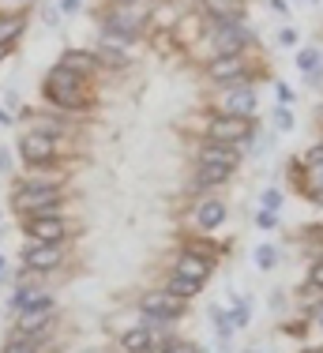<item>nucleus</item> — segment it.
<instances>
[{
	"label": "nucleus",
	"mask_w": 323,
	"mask_h": 353,
	"mask_svg": "<svg viewBox=\"0 0 323 353\" xmlns=\"http://www.w3.org/2000/svg\"><path fill=\"white\" fill-rule=\"evenodd\" d=\"M87 83L90 79H83V75L53 64V68L46 72V79H41V94H46V102L53 109H61L64 117H72V113L90 109V87Z\"/></svg>",
	"instance_id": "1"
},
{
	"label": "nucleus",
	"mask_w": 323,
	"mask_h": 353,
	"mask_svg": "<svg viewBox=\"0 0 323 353\" xmlns=\"http://www.w3.org/2000/svg\"><path fill=\"white\" fill-rule=\"evenodd\" d=\"M98 23H101V38L121 41V46H132V41H139L143 34H147L150 15L132 12V8H117V4H109L106 12L98 15Z\"/></svg>",
	"instance_id": "2"
},
{
	"label": "nucleus",
	"mask_w": 323,
	"mask_h": 353,
	"mask_svg": "<svg viewBox=\"0 0 323 353\" xmlns=\"http://www.w3.org/2000/svg\"><path fill=\"white\" fill-rule=\"evenodd\" d=\"M64 203V188H30V184H15L12 192V207L23 218H49V214H61Z\"/></svg>",
	"instance_id": "3"
},
{
	"label": "nucleus",
	"mask_w": 323,
	"mask_h": 353,
	"mask_svg": "<svg viewBox=\"0 0 323 353\" xmlns=\"http://www.w3.org/2000/svg\"><path fill=\"white\" fill-rule=\"evenodd\" d=\"M207 139L211 143H229V147H248V139H256V121L229 117V113H211Z\"/></svg>",
	"instance_id": "4"
},
{
	"label": "nucleus",
	"mask_w": 323,
	"mask_h": 353,
	"mask_svg": "<svg viewBox=\"0 0 323 353\" xmlns=\"http://www.w3.org/2000/svg\"><path fill=\"white\" fill-rule=\"evenodd\" d=\"M139 312H143V319H147V327L150 323H173V319H181L184 312H188V301L173 297L169 290H150V293L139 297Z\"/></svg>",
	"instance_id": "5"
},
{
	"label": "nucleus",
	"mask_w": 323,
	"mask_h": 353,
	"mask_svg": "<svg viewBox=\"0 0 323 353\" xmlns=\"http://www.w3.org/2000/svg\"><path fill=\"white\" fill-rule=\"evenodd\" d=\"M57 143L53 136H46V132H23L19 139V158L30 165V170H41V165H53L57 162Z\"/></svg>",
	"instance_id": "6"
},
{
	"label": "nucleus",
	"mask_w": 323,
	"mask_h": 353,
	"mask_svg": "<svg viewBox=\"0 0 323 353\" xmlns=\"http://www.w3.org/2000/svg\"><path fill=\"white\" fill-rule=\"evenodd\" d=\"M207 83H215V87H237V83H248V61L244 57H211L207 68Z\"/></svg>",
	"instance_id": "7"
},
{
	"label": "nucleus",
	"mask_w": 323,
	"mask_h": 353,
	"mask_svg": "<svg viewBox=\"0 0 323 353\" xmlns=\"http://www.w3.org/2000/svg\"><path fill=\"white\" fill-rule=\"evenodd\" d=\"M215 30V57H244L248 46L256 41V30L248 23H233V27H211Z\"/></svg>",
	"instance_id": "8"
},
{
	"label": "nucleus",
	"mask_w": 323,
	"mask_h": 353,
	"mask_svg": "<svg viewBox=\"0 0 323 353\" xmlns=\"http://www.w3.org/2000/svg\"><path fill=\"white\" fill-rule=\"evenodd\" d=\"M222 113L244 117V121H256V113H260L256 83H237V87H226L222 90Z\"/></svg>",
	"instance_id": "9"
},
{
	"label": "nucleus",
	"mask_w": 323,
	"mask_h": 353,
	"mask_svg": "<svg viewBox=\"0 0 323 353\" xmlns=\"http://www.w3.org/2000/svg\"><path fill=\"white\" fill-rule=\"evenodd\" d=\"M61 263H64V245H38V241H30V245L23 248V267L34 274L57 271Z\"/></svg>",
	"instance_id": "10"
},
{
	"label": "nucleus",
	"mask_w": 323,
	"mask_h": 353,
	"mask_svg": "<svg viewBox=\"0 0 323 353\" xmlns=\"http://www.w3.org/2000/svg\"><path fill=\"white\" fill-rule=\"evenodd\" d=\"M195 162H199V165H222V170L233 173L237 165H241V147L203 139V143H199V154H195Z\"/></svg>",
	"instance_id": "11"
},
{
	"label": "nucleus",
	"mask_w": 323,
	"mask_h": 353,
	"mask_svg": "<svg viewBox=\"0 0 323 353\" xmlns=\"http://www.w3.org/2000/svg\"><path fill=\"white\" fill-rule=\"evenodd\" d=\"M27 233H30V241H38V245H64V237H68V222H64L61 214L27 218Z\"/></svg>",
	"instance_id": "12"
},
{
	"label": "nucleus",
	"mask_w": 323,
	"mask_h": 353,
	"mask_svg": "<svg viewBox=\"0 0 323 353\" xmlns=\"http://www.w3.org/2000/svg\"><path fill=\"white\" fill-rule=\"evenodd\" d=\"M57 64L68 68V72H75V75H83V79H95V75L101 72V61L95 57V49H64Z\"/></svg>",
	"instance_id": "13"
},
{
	"label": "nucleus",
	"mask_w": 323,
	"mask_h": 353,
	"mask_svg": "<svg viewBox=\"0 0 323 353\" xmlns=\"http://www.w3.org/2000/svg\"><path fill=\"white\" fill-rule=\"evenodd\" d=\"M211 271H215V263H211V259H203V256H192V252H181V256H177V263H173V274H177V279H188V282H195V285L207 282Z\"/></svg>",
	"instance_id": "14"
},
{
	"label": "nucleus",
	"mask_w": 323,
	"mask_h": 353,
	"mask_svg": "<svg viewBox=\"0 0 323 353\" xmlns=\"http://www.w3.org/2000/svg\"><path fill=\"white\" fill-rule=\"evenodd\" d=\"M49 319H53V305H41V308H30V312H19V319H15V334L38 342V334L49 331Z\"/></svg>",
	"instance_id": "15"
},
{
	"label": "nucleus",
	"mask_w": 323,
	"mask_h": 353,
	"mask_svg": "<svg viewBox=\"0 0 323 353\" xmlns=\"http://www.w3.org/2000/svg\"><path fill=\"white\" fill-rule=\"evenodd\" d=\"M226 214H229V207L218 196H207V199H199V203H195V225H199L203 233L218 230V225L226 222Z\"/></svg>",
	"instance_id": "16"
},
{
	"label": "nucleus",
	"mask_w": 323,
	"mask_h": 353,
	"mask_svg": "<svg viewBox=\"0 0 323 353\" xmlns=\"http://www.w3.org/2000/svg\"><path fill=\"white\" fill-rule=\"evenodd\" d=\"M95 57L101 61V68H128V64H132L128 46H121V41H109V38H101V41H98Z\"/></svg>",
	"instance_id": "17"
},
{
	"label": "nucleus",
	"mask_w": 323,
	"mask_h": 353,
	"mask_svg": "<svg viewBox=\"0 0 323 353\" xmlns=\"http://www.w3.org/2000/svg\"><path fill=\"white\" fill-rule=\"evenodd\" d=\"M41 305H53V297L41 290H30V285H19L15 290V297H8V312H30V308H41Z\"/></svg>",
	"instance_id": "18"
},
{
	"label": "nucleus",
	"mask_w": 323,
	"mask_h": 353,
	"mask_svg": "<svg viewBox=\"0 0 323 353\" xmlns=\"http://www.w3.org/2000/svg\"><path fill=\"white\" fill-rule=\"evenodd\" d=\"M229 170H222V165H199V170H195V176L188 181V188L192 192H207V188H222V184L229 181Z\"/></svg>",
	"instance_id": "19"
},
{
	"label": "nucleus",
	"mask_w": 323,
	"mask_h": 353,
	"mask_svg": "<svg viewBox=\"0 0 323 353\" xmlns=\"http://www.w3.org/2000/svg\"><path fill=\"white\" fill-rule=\"evenodd\" d=\"M121 350H124V353H150V350H155L150 327H147V323H135L132 331H124V334H121Z\"/></svg>",
	"instance_id": "20"
},
{
	"label": "nucleus",
	"mask_w": 323,
	"mask_h": 353,
	"mask_svg": "<svg viewBox=\"0 0 323 353\" xmlns=\"http://www.w3.org/2000/svg\"><path fill=\"white\" fill-rule=\"evenodd\" d=\"M27 15L23 12H15V15H0V41L4 46H12L15 38H23V30H27Z\"/></svg>",
	"instance_id": "21"
},
{
	"label": "nucleus",
	"mask_w": 323,
	"mask_h": 353,
	"mask_svg": "<svg viewBox=\"0 0 323 353\" xmlns=\"http://www.w3.org/2000/svg\"><path fill=\"white\" fill-rule=\"evenodd\" d=\"M297 68H301L304 75L320 72V68H323V49H316V46H304L301 53H297Z\"/></svg>",
	"instance_id": "22"
},
{
	"label": "nucleus",
	"mask_w": 323,
	"mask_h": 353,
	"mask_svg": "<svg viewBox=\"0 0 323 353\" xmlns=\"http://www.w3.org/2000/svg\"><path fill=\"white\" fill-rule=\"evenodd\" d=\"M166 290L173 293V297H181V301H192L195 293L203 290V285H195V282H188V279H177V274H173V279L166 282Z\"/></svg>",
	"instance_id": "23"
},
{
	"label": "nucleus",
	"mask_w": 323,
	"mask_h": 353,
	"mask_svg": "<svg viewBox=\"0 0 323 353\" xmlns=\"http://www.w3.org/2000/svg\"><path fill=\"white\" fill-rule=\"evenodd\" d=\"M4 353H41V346L34 339H23V334H8Z\"/></svg>",
	"instance_id": "24"
},
{
	"label": "nucleus",
	"mask_w": 323,
	"mask_h": 353,
	"mask_svg": "<svg viewBox=\"0 0 323 353\" xmlns=\"http://www.w3.org/2000/svg\"><path fill=\"white\" fill-rule=\"evenodd\" d=\"M271 124H275V132H293V124H297L293 109L290 105H278L275 113H271Z\"/></svg>",
	"instance_id": "25"
},
{
	"label": "nucleus",
	"mask_w": 323,
	"mask_h": 353,
	"mask_svg": "<svg viewBox=\"0 0 323 353\" xmlns=\"http://www.w3.org/2000/svg\"><path fill=\"white\" fill-rule=\"evenodd\" d=\"M282 203H286V192H282V188H267V192L260 196V207H263V211H271V214L282 211Z\"/></svg>",
	"instance_id": "26"
},
{
	"label": "nucleus",
	"mask_w": 323,
	"mask_h": 353,
	"mask_svg": "<svg viewBox=\"0 0 323 353\" xmlns=\"http://www.w3.org/2000/svg\"><path fill=\"white\" fill-rule=\"evenodd\" d=\"M278 256H282V252H278L275 245H260L256 248V267L260 271H271V267H278Z\"/></svg>",
	"instance_id": "27"
},
{
	"label": "nucleus",
	"mask_w": 323,
	"mask_h": 353,
	"mask_svg": "<svg viewBox=\"0 0 323 353\" xmlns=\"http://www.w3.org/2000/svg\"><path fill=\"white\" fill-rule=\"evenodd\" d=\"M229 319H233V327H248V319H252V301L241 297V301L233 305V312H229Z\"/></svg>",
	"instance_id": "28"
},
{
	"label": "nucleus",
	"mask_w": 323,
	"mask_h": 353,
	"mask_svg": "<svg viewBox=\"0 0 323 353\" xmlns=\"http://www.w3.org/2000/svg\"><path fill=\"white\" fill-rule=\"evenodd\" d=\"M301 165H304V170H316V165H323V139L312 143V147L304 150V154H301Z\"/></svg>",
	"instance_id": "29"
},
{
	"label": "nucleus",
	"mask_w": 323,
	"mask_h": 353,
	"mask_svg": "<svg viewBox=\"0 0 323 353\" xmlns=\"http://www.w3.org/2000/svg\"><path fill=\"white\" fill-rule=\"evenodd\" d=\"M275 94H278V105H293V102H297L293 87H290V83H282V79L275 83Z\"/></svg>",
	"instance_id": "30"
},
{
	"label": "nucleus",
	"mask_w": 323,
	"mask_h": 353,
	"mask_svg": "<svg viewBox=\"0 0 323 353\" xmlns=\"http://www.w3.org/2000/svg\"><path fill=\"white\" fill-rule=\"evenodd\" d=\"M316 192H323V165L309 170V196H316Z\"/></svg>",
	"instance_id": "31"
},
{
	"label": "nucleus",
	"mask_w": 323,
	"mask_h": 353,
	"mask_svg": "<svg viewBox=\"0 0 323 353\" xmlns=\"http://www.w3.org/2000/svg\"><path fill=\"white\" fill-rule=\"evenodd\" d=\"M158 353H199V350L188 346V342H173V339H169V342H166V346H162Z\"/></svg>",
	"instance_id": "32"
},
{
	"label": "nucleus",
	"mask_w": 323,
	"mask_h": 353,
	"mask_svg": "<svg viewBox=\"0 0 323 353\" xmlns=\"http://www.w3.org/2000/svg\"><path fill=\"white\" fill-rule=\"evenodd\" d=\"M271 143H275V136H271V132H263V136H256V147H252V154H267V150H271Z\"/></svg>",
	"instance_id": "33"
},
{
	"label": "nucleus",
	"mask_w": 323,
	"mask_h": 353,
	"mask_svg": "<svg viewBox=\"0 0 323 353\" xmlns=\"http://www.w3.org/2000/svg\"><path fill=\"white\" fill-rule=\"evenodd\" d=\"M256 225H260V230H275V225H278V214L260 211V214H256Z\"/></svg>",
	"instance_id": "34"
},
{
	"label": "nucleus",
	"mask_w": 323,
	"mask_h": 353,
	"mask_svg": "<svg viewBox=\"0 0 323 353\" xmlns=\"http://www.w3.org/2000/svg\"><path fill=\"white\" fill-rule=\"evenodd\" d=\"M57 8H61L64 15H79L83 12V0H57Z\"/></svg>",
	"instance_id": "35"
},
{
	"label": "nucleus",
	"mask_w": 323,
	"mask_h": 353,
	"mask_svg": "<svg viewBox=\"0 0 323 353\" xmlns=\"http://www.w3.org/2000/svg\"><path fill=\"white\" fill-rule=\"evenodd\" d=\"M309 282H312V285H316V290L323 293V259H320V263H312V271H309Z\"/></svg>",
	"instance_id": "36"
},
{
	"label": "nucleus",
	"mask_w": 323,
	"mask_h": 353,
	"mask_svg": "<svg viewBox=\"0 0 323 353\" xmlns=\"http://www.w3.org/2000/svg\"><path fill=\"white\" fill-rule=\"evenodd\" d=\"M278 46H297V30L293 27H282V30H278Z\"/></svg>",
	"instance_id": "37"
},
{
	"label": "nucleus",
	"mask_w": 323,
	"mask_h": 353,
	"mask_svg": "<svg viewBox=\"0 0 323 353\" xmlns=\"http://www.w3.org/2000/svg\"><path fill=\"white\" fill-rule=\"evenodd\" d=\"M4 109H8V113L19 109V94H15V90H4ZM15 117H19V113H15Z\"/></svg>",
	"instance_id": "38"
},
{
	"label": "nucleus",
	"mask_w": 323,
	"mask_h": 353,
	"mask_svg": "<svg viewBox=\"0 0 323 353\" xmlns=\"http://www.w3.org/2000/svg\"><path fill=\"white\" fill-rule=\"evenodd\" d=\"M0 173H12V150L0 143Z\"/></svg>",
	"instance_id": "39"
},
{
	"label": "nucleus",
	"mask_w": 323,
	"mask_h": 353,
	"mask_svg": "<svg viewBox=\"0 0 323 353\" xmlns=\"http://www.w3.org/2000/svg\"><path fill=\"white\" fill-rule=\"evenodd\" d=\"M41 19H46V27H61V23H57V19H61V15H57V8H41Z\"/></svg>",
	"instance_id": "40"
},
{
	"label": "nucleus",
	"mask_w": 323,
	"mask_h": 353,
	"mask_svg": "<svg viewBox=\"0 0 323 353\" xmlns=\"http://www.w3.org/2000/svg\"><path fill=\"white\" fill-rule=\"evenodd\" d=\"M271 4V12H278V15H290V0H267Z\"/></svg>",
	"instance_id": "41"
},
{
	"label": "nucleus",
	"mask_w": 323,
	"mask_h": 353,
	"mask_svg": "<svg viewBox=\"0 0 323 353\" xmlns=\"http://www.w3.org/2000/svg\"><path fill=\"white\" fill-rule=\"evenodd\" d=\"M12 124H15V113H8V109L0 105V128H12Z\"/></svg>",
	"instance_id": "42"
},
{
	"label": "nucleus",
	"mask_w": 323,
	"mask_h": 353,
	"mask_svg": "<svg viewBox=\"0 0 323 353\" xmlns=\"http://www.w3.org/2000/svg\"><path fill=\"white\" fill-rule=\"evenodd\" d=\"M8 53H12V46H4V41H0V61H8Z\"/></svg>",
	"instance_id": "43"
},
{
	"label": "nucleus",
	"mask_w": 323,
	"mask_h": 353,
	"mask_svg": "<svg viewBox=\"0 0 323 353\" xmlns=\"http://www.w3.org/2000/svg\"><path fill=\"white\" fill-rule=\"evenodd\" d=\"M8 4H30V0H8Z\"/></svg>",
	"instance_id": "44"
},
{
	"label": "nucleus",
	"mask_w": 323,
	"mask_h": 353,
	"mask_svg": "<svg viewBox=\"0 0 323 353\" xmlns=\"http://www.w3.org/2000/svg\"><path fill=\"white\" fill-rule=\"evenodd\" d=\"M4 263H8V259H4V256H0V274H4Z\"/></svg>",
	"instance_id": "45"
},
{
	"label": "nucleus",
	"mask_w": 323,
	"mask_h": 353,
	"mask_svg": "<svg viewBox=\"0 0 323 353\" xmlns=\"http://www.w3.org/2000/svg\"><path fill=\"white\" fill-rule=\"evenodd\" d=\"M244 353H263V350H244Z\"/></svg>",
	"instance_id": "46"
},
{
	"label": "nucleus",
	"mask_w": 323,
	"mask_h": 353,
	"mask_svg": "<svg viewBox=\"0 0 323 353\" xmlns=\"http://www.w3.org/2000/svg\"><path fill=\"white\" fill-rule=\"evenodd\" d=\"M309 4H323V0H309Z\"/></svg>",
	"instance_id": "47"
},
{
	"label": "nucleus",
	"mask_w": 323,
	"mask_h": 353,
	"mask_svg": "<svg viewBox=\"0 0 323 353\" xmlns=\"http://www.w3.org/2000/svg\"><path fill=\"white\" fill-rule=\"evenodd\" d=\"M320 327H323V316H320Z\"/></svg>",
	"instance_id": "48"
},
{
	"label": "nucleus",
	"mask_w": 323,
	"mask_h": 353,
	"mask_svg": "<svg viewBox=\"0 0 323 353\" xmlns=\"http://www.w3.org/2000/svg\"><path fill=\"white\" fill-rule=\"evenodd\" d=\"M312 353H323V350H312Z\"/></svg>",
	"instance_id": "49"
}]
</instances>
